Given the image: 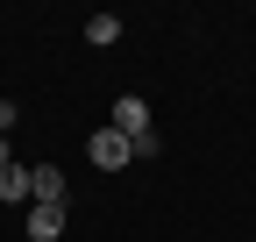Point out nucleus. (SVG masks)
Listing matches in <instances>:
<instances>
[{
  "label": "nucleus",
  "instance_id": "f257e3e1",
  "mask_svg": "<svg viewBox=\"0 0 256 242\" xmlns=\"http://www.w3.org/2000/svg\"><path fill=\"white\" fill-rule=\"evenodd\" d=\"M86 157H92V164H100V171H121L128 157H136V150H128V136H121V128H100V136H92V142H86Z\"/></svg>",
  "mask_w": 256,
  "mask_h": 242
},
{
  "label": "nucleus",
  "instance_id": "f03ea898",
  "mask_svg": "<svg viewBox=\"0 0 256 242\" xmlns=\"http://www.w3.org/2000/svg\"><path fill=\"white\" fill-rule=\"evenodd\" d=\"M114 128H121L128 142L150 136V100H142V93H121V100H114Z\"/></svg>",
  "mask_w": 256,
  "mask_h": 242
},
{
  "label": "nucleus",
  "instance_id": "7ed1b4c3",
  "mask_svg": "<svg viewBox=\"0 0 256 242\" xmlns=\"http://www.w3.org/2000/svg\"><path fill=\"white\" fill-rule=\"evenodd\" d=\"M28 192L50 200V206H64V171L57 164H36V171H28ZM36 200H28V206H36Z\"/></svg>",
  "mask_w": 256,
  "mask_h": 242
},
{
  "label": "nucleus",
  "instance_id": "20e7f679",
  "mask_svg": "<svg viewBox=\"0 0 256 242\" xmlns=\"http://www.w3.org/2000/svg\"><path fill=\"white\" fill-rule=\"evenodd\" d=\"M28 235H36V242H57V235H64V206L36 200V206H28Z\"/></svg>",
  "mask_w": 256,
  "mask_h": 242
},
{
  "label": "nucleus",
  "instance_id": "39448f33",
  "mask_svg": "<svg viewBox=\"0 0 256 242\" xmlns=\"http://www.w3.org/2000/svg\"><path fill=\"white\" fill-rule=\"evenodd\" d=\"M0 200H36V192H28V164H0Z\"/></svg>",
  "mask_w": 256,
  "mask_h": 242
},
{
  "label": "nucleus",
  "instance_id": "423d86ee",
  "mask_svg": "<svg viewBox=\"0 0 256 242\" xmlns=\"http://www.w3.org/2000/svg\"><path fill=\"white\" fill-rule=\"evenodd\" d=\"M86 36H92V43H114V36H121V14H92Z\"/></svg>",
  "mask_w": 256,
  "mask_h": 242
},
{
  "label": "nucleus",
  "instance_id": "0eeeda50",
  "mask_svg": "<svg viewBox=\"0 0 256 242\" xmlns=\"http://www.w3.org/2000/svg\"><path fill=\"white\" fill-rule=\"evenodd\" d=\"M0 128H14V100H0Z\"/></svg>",
  "mask_w": 256,
  "mask_h": 242
}]
</instances>
